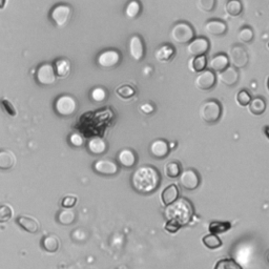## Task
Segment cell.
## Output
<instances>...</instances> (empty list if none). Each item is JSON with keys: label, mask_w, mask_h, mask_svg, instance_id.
<instances>
[{"label": "cell", "mask_w": 269, "mask_h": 269, "mask_svg": "<svg viewBox=\"0 0 269 269\" xmlns=\"http://www.w3.org/2000/svg\"><path fill=\"white\" fill-rule=\"evenodd\" d=\"M171 151L170 143L164 139H157L152 141L149 147L150 155L156 159H164Z\"/></svg>", "instance_id": "obj_15"}, {"label": "cell", "mask_w": 269, "mask_h": 269, "mask_svg": "<svg viewBox=\"0 0 269 269\" xmlns=\"http://www.w3.org/2000/svg\"><path fill=\"white\" fill-rule=\"evenodd\" d=\"M238 39L242 43H249L253 39V30L249 27L241 29L238 33Z\"/></svg>", "instance_id": "obj_37"}, {"label": "cell", "mask_w": 269, "mask_h": 269, "mask_svg": "<svg viewBox=\"0 0 269 269\" xmlns=\"http://www.w3.org/2000/svg\"><path fill=\"white\" fill-rule=\"evenodd\" d=\"M40 244L43 250L53 253V252H56L59 249L60 240L55 235H47L42 238Z\"/></svg>", "instance_id": "obj_25"}, {"label": "cell", "mask_w": 269, "mask_h": 269, "mask_svg": "<svg viewBox=\"0 0 269 269\" xmlns=\"http://www.w3.org/2000/svg\"><path fill=\"white\" fill-rule=\"evenodd\" d=\"M68 141H70V143L75 148H80V147H82L83 143H84L83 137L78 133L72 134L70 137H68Z\"/></svg>", "instance_id": "obj_44"}, {"label": "cell", "mask_w": 269, "mask_h": 269, "mask_svg": "<svg viewBox=\"0 0 269 269\" xmlns=\"http://www.w3.org/2000/svg\"><path fill=\"white\" fill-rule=\"evenodd\" d=\"M217 77L214 73L210 70H204L201 73H198L195 79V87L199 90H211L214 84H216Z\"/></svg>", "instance_id": "obj_11"}, {"label": "cell", "mask_w": 269, "mask_h": 269, "mask_svg": "<svg viewBox=\"0 0 269 269\" xmlns=\"http://www.w3.org/2000/svg\"><path fill=\"white\" fill-rule=\"evenodd\" d=\"M36 81L40 86H53L56 82V73L52 63H42L36 70Z\"/></svg>", "instance_id": "obj_7"}, {"label": "cell", "mask_w": 269, "mask_h": 269, "mask_svg": "<svg viewBox=\"0 0 269 269\" xmlns=\"http://www.w3.org/2000/svg\"><path fill=\"white\" fill-rule=\"evenodd\" d=\"M204 30L207 34L212 36H222L227 32V26L225 22L218 19L207 21L204 25Z\"/></svg>", "instance_id": "obj_20"}, {"label": "cell", "mask_w": 269, "mask_h": 269, "mask_svg": "<svg viewBox=\"0 0 269 269\" xmlns=\"http://www.w3.org/2000/svg\"><path fill=\"white\" fill-rule=\"evenodd\" d=\"M207 65V58L205 55L197 56L189 59L188 61V68L190 72L193 73H201L205 70Z\"/></svg>", "instance_id": "obj_29"}, {"label": "cell", "mask_w": 269, "mask_h": 269, "mask_svg": "<svg viewBox=\"0 0 269 269\" xmlns=\"http://www.w3.org/2000/svg\"><path fill=\"white\" fill-rule=\"evenodd\" d=\"M179 183L184 189L194 190L199 187L200 183H201V178H200L199 173L194 168H187L179 175Z\"/></svg>", "instance_id": "obj_9"}, {"label": "cell", "mask_w": 269, "mask_h": 269, "mask_svg": "<svg viewBox=\"0 0 269 269\" xmlns=\"http://www.w3.org/2000/svg\"><path fill=\"white\" fill-rule=\"evenodd\" d=\"M5 4H6V0H0V10L4 9Z\"/></svg>", "instance_id": "obj_47"}, {"label": "cell", "mask_w": 269, "mask_h": 269, "mask_svg": "<svg viewBox=\"0 0 269 269\" xmlns=\"http://www.w3.org/2000/svg\"><path fill=\"white\" fill-rule=\"evenodd\" d=\"M218 79L227 87H233L239 80V73L234 66H227L225 70L219 72Z\"/></svg>", "instance_id": "obj_18"}, {"label": "cell", "mask_w": 269, "mask_h": 269, "mask_svg": "<svg viewBox=\"0 0 269 269\" xmlns=\"http://www.w3.org/2000/svg\"><path fill=\"white\" fill-rule=\"evenodd\" d=\"M121 60L120 53L116 50H105L97 57V63L102 68H113L119 64Z\"/></svg>", "instance_id": "obj_10"}, {"label": "cell", "mask_w": 269, "mask_h": 269, "mask_svg": "<svg viewBox=\"0 0 269 269\" xmlns=\"http://www.w3.org/2000/svg\"><path fill=\"white\" fill-rule=\"evenodd\" d=\"M0 107H1L2 111L9 115L10 117H15L17 115L16 109H15L13 103L10 101V100H7L5 98L0 99Z\"/></svg>", "instance_id": "obj_40"}, {"label": "cell", "mask_w": 269, "mask_h": 269, "mask_svg": "<svg viewBox=\"0 0 269 269\" xmlns=\"http://www.w3.org/2000/svg\"><path fill=\"white\" fill-rule=\"evenodd\" d=\"M171 37L177 43L186 44L195 38V30L187 22H178L173 27Z\"/></svg>", "instance_id": "obj_4"}, {"label": "cell", "mask_w": 269, "mask_h": 269, "mask_svg": "<svg viewBox=\"0 0 269 269\" xmlns=\"http://www.w3.org/2000/svg\"><path fill=\"white\" fill-rule=\"evenodd\" d=\"M54 107H55V111L59 116L70 117L77 112L78 103H77V100L71 95H61L56 99Z\"/></svg>", "instance_id": "obj_6"}, {"label": "cell", "mask_w": 269, "mask_h": 269, "mask_svg": "<svg viewBox=\"0 0 269 269\" xmlns=\"http://www.w3.org/2000/svg\"><path fill=\"white\" fill-rule=\"evenodd\" d=\"M209 41L206 39L205 37H198L194 38L188 45H187V52L189 55L193 57L202 56L209 52Z\"/></svg>", "instance_id": "obj_13"}, {"label": "cell", "mask_w": 269, "mask_h": 269, "mask_svg": "<svg viewBox=\"0 0 269 269\" xmlns=\"http://www.w3.org/2000/svg\"><path fill=\"white\" fill-rule=\"evenodd\" d=\"M197 6L200 11L210 13L216 7V0H197Z\"/></svg>", "instance_id": "obj_39"}, {"label": "cell", "mask_w": 269, "mask_h": 269, "mask_svg": "<svg viewBox=\"0 0 269 269\" xmlns=\"http://www.w3.org/2000/svg\"><path fill=\"white\" fill-rule=\"evenodd\" d=\"M77 203V197L75 196H66L61 201V206L64 209H72Z\"/></svg>", "instance_id": "obj_45"}, {"label": "cell", "mask_w": 269, "mask_h": 269, "mask_svg": "<svg viewBox=\"0 0 269 269\" xmlns=\"http://www.w3.org/2000/svg\"><path fill=\"white\" fill-rule=\"evenodd\" d=\"M176 56V50L172 44H161L155 51V58L160 63H168Z\"/></svg>", "instance_id": "obj_16"}, {"label": "cell", "mask_w": 269, "mask_h": 269, "mask_svg": "<svg viewBox=\"0 0 269 269\" xmlns=\"http://www.w3.org/2000/svg\"><path fill=\"white\" fill-rule=\"evenodd\" d=\"M177 203H173L167 206L164 211L168 222H172L179 228L188 224L194 214V207L187 199H180Z\"/></svg>", "instance_id": "obj_2"}, {"label": "cell", "mask_w": 269, "mask_h": 269, "mask_svg": "<svg viewBox=\"0 0 269 269\" xmlns=\"http://www.w3.org/2000/svg\"><path fill=\"white\" fill-rule=\"evenodd\" d=\"M202 241H203V244L206 246V247L209 248V249L219 248L220 246L222 245V241H221L220 238L217 235H213V234L204 236Z\"/></svg>", "instance_id": "obj_34"}, {"label": "cell", "mask_w": 269, "mask_h": 269, "mask_svg": "<svg viewBox=\"0 0 269 269\" xmlns=\"http://www.w3.org/2000/svg\"><path fill=\"white\" fill-rule=\"evenodd\" d=\"M228 60L235 68H243L248 63V54L242 45H234L228 52Z\"/></svg>", "instance_id": "obj_8"}, {"label": "cell", "mask_w": 269, "mask_h": 269, "mask_svg": "<svg viewBox=\"0 0 269 269\" xmlns=\"http://www.w3.org/2000/svg\"><path fill=\"white\" fill-rule=\"evenodd\" d=\"M179 198V188L176 184H171L168 185L163 191L162 195H161V199H162V202L165 206H168L176 202Z\"/></svg>", "instance_id": "obj_24"}, {"label": "cell", "mask_w": 269, "mask_h": 269, "mask_svg": "<svg viewBox=\"0 0 269 269\" xmlns=\"http://www.w3.org/2000/svg\"><path fill=\"white\" fill-rule=\"evenodd\" d=\"M88 234L84 229L82 228H78V229H75L74 232L72 233V239L74 242H77V243H82L86 241L88 239Z\"/></svg>", "instance_id": "obj_43"}, {"label": "cell", "mask_w": 269, "mask_h": 269, "mask_svg": "<svg viewBox=\"0 0 269 269\" xmlns=\"http://www.w3.org/2000/svg\"><path fill=\"white\" fill-rule=\"evenodd\" d=\"M225 12L232 17H238L243 12V4L240 0H228L225 4Z\"/></svg>", "instance_id": "obj_32"}, {"label": "cell", "mask_w": 269, "mask_h": 269, "mask_svg": "<svg viewBox=\"0 0 269 269\" xmlns=\"http://www.w3.org/2000/svg\"><path fill=\"white\" fill-rule=\"evenodd\" d=\"M137 159L136 151L130 149H123L117 155L119 164L124 168H133L137 164Z\"/></svg>", "instance_id": "obj_17"}, {"label": "cell", "mask_w": 269, "mask_h": 269, "mask_svg": "<svg viewBox=\"0 0 269 269\" xmlns=\"http://www.w3.org/2000/svg\"><path fill=\"white\" fill-rule=\"evenodd\" d=\"M214 269H243L233 259H222L218 261Z\"/></svg>", "instance_id": "obj_36"}, {"label": "cell", "mask_w": 269, "mask_h": 269, "mask_svg": "<svg viewBox=\"0 0 269 269\" xmlns=\"http://www.w3.org/2000/svg\"><path fill=\"white\" fill-rule=\"evenodd\" d=\"M248 106V111L250 114L255 115V116H260L265 113L266 111V102L263 98L257 97L250 100Z\"/></svg>", "instance_id": "obj_27"}, {"label": "cell", "mask_w": 269, "mask_h": 269, "mask_svg": "<svg viewBox=\"0 0 269 269\" xmlns=\"http://www.w3.org/2000/svg\"><path fill=\"white\" fill-rule=\"evenodd\" d=\"M54 70H55L56 77L60 79H65L71 74L72 70V64L71 61L66 58H60L55 61V66H54Z\"/></svg>", "instance_id": "obj_21"}, {"label": "cell", "mask_w": 269, "mask_h": 269, "mask_svg": "<svg viewBox=\"0 0 269 269\" xmlns=\"http://www.w3.org/2000/svg\"><path fill=\"white\" fill-rule=\"evenodd\" d=\"M229 60L225 54H219V55L213 56L209 61V68L212 72H221L228 66Z\"/></svg>", "instance_id": "obj_26"}, {"label": "cell", "mask_w": 269, "mask_h": 269, "mask_svg": "<svg viewBox=\"0 0 269 269\" xmlns=\"http://www.w3.org/2000/svg\"><path fill=\"white\" fill-rule=\"evenodd\" d=\"M232 227L229 222H211L209 224V232L213 235H219L225 233Z\"/></svg>", "instance_id": "obj_35"}, {"label": "cell", "mask_w": 269, "mask_h": 269, "mask_svg": "<svg viewBox=\"0 0 269 269\" xmlns=\"http://www.w3.org/2000/svg\"><path fill=\"white\" fill-rule=\"evenodd\" d=\"M16 164V157L14 152L1 149H0V171H9Z\"/></svg>", "instance_id": "obj_22"}, {"label": "cell", "mask_w": 269, "mask_h": 269, "mask_svg": "<svg viewBox=\"0 0 269 269\" xmlns=\"http://www.w3.org/2000/svg\"><path fill=\"white\" fill-rule=\"evenodd\" d=\"M265 134H266V137L268 138V126L265 127Z\"/></svg>", "instance_id": "obj_49"}, {"label": "cell", "mask_w": 269, "mask_h": 269, "mask_svg": "<svg viewBox=\"0 0 269 269\" xmlns=\"http://www.w3.org/2000/svg\"><path fill=\"white\" fill-rule=\"evenodd\" d=\"M161 183V175L155 166L143 165L133 173L132 186L139 194L149 195L158 189Z\"/></svg>", "instance_id": "obj_1"}, {"label": "cell", "mask_w": 269, "mask_h": 269, "mask_svg": "<svg viewBox=\"0 0 269 269\" xmlns=\"http://www.w3.org/2000/svg\"><path fill=\"white\" fill-rule=\"evenodd\" d=\"M94 171L101 176H115L119 173V165L111 159L98 160L93 165Z\"/></svg>", "instance_id": "obj_12"}, {"label": "cell", "mask_w": 269, "mask_h": 269, "mask_svg": "<svg viewBox=\"0 0 269 269\" xmlns=\"http://www.w3.org/2000/svg\"><path fill=\"white\" fill-rule=\"evenodd\" d=\"M72 7L65 3H59L50 12V19L57 28H64L72 18Z\"/></svg>", "instance_id": "obj_5"}, {"label": "cell", "mask_w": 269, "mask_h": 269, "mask_svg": "<svg viewBox=\"0 0 269 269\" xmlns=\"http://www.w3.org/2000/svg\"><path fill=\"white\" fill-rule=\"evenodd\" d=\"M141 10L142 6L139 0H129L125 6L124 14L128 19H135L139 16Z\"/></svg>", "instance_id": "obj_30"}, {"label": "cell", "mask_w": 269, "mask_h": 269, "mask_svg": "<svg viewBox=\"0 0 269 269\" xmlns=\"http://www.w3.org/2000/svg\"><path fill=\"white\" fill-rule=\"evenodd\" d=\"M16 223L26 232L30 234H37L40 229V224L35 218L30 216H18Z\"/></svg>", "instance_id": "obj_19"}, {"label": "cell", "mask_w": 269, "mask_h": 269, "mask_svg": "<svg viewBox=\"0 0 269 269\" xmlns=\"http://www.w3.org/2000/svg\"><path fill=\"white\" fill-rule=\"evenodd\" d=\"M251 100V96L246 90H241L236 95V102L242 107L247 106Z\"/></svg>", "instance_id": "obj_38"}, {"label": "cell", "mask_w": 269, "mask_h": 269, "mask_svg": "<svg viewBox=\"0 0 269 269\" xmlns=\"http://www.w3.org/2000/svg\"><path fill=\"white\" fill-rule=\"evenodd\" d=\"M151 71H152V70L150 68V66H145V70L143 71V73H144L145 75H149V72H151Z\"/></svg>", "instance_id": "obj_48"}, {"label": "cell", "mask_w": 269, "mask_h": 269, "mask_svg": "<svg viewBox=\"0 0 269 269\" xmlns=\"http://www.w3.org/2000/svg\"><path fill=\"white\" fill-rule=\"evenodd\" d=\"M128 53L135 61H140L144 57V43L139 35H133L129 38Z\"/></svg>", "instance_id": "obj_14"}, {"label": "cell", "mask_w": 269, "mask_h": 269, "mask_svg": "<svg viewBox=\"0 0 269 269\" xmlns=\"http://www.w3.org/2000/svg\"><path fill=\"white\" fill-rule=\"evenodd\" d=\"M115 93L123 100H130L136 96L137 90L135 88L129 86V84H123V86H120L115 90Z\"/></svg>", "instance_id": "obj_31"}, {"label": "cell", "mask_w": 269, "mask_h": 269, "mask_svg": "<svg viewBox=\"0 0 269 269\" xmlns=\"http://www.w3.org/2000/svg\"><path fill=\"white\" fill-rule=\"evenodd\" d=\"M13 217V209L9 205H0V223L9 222Z\"/></svg>", "instance_id": "obj_41"}, {"label": "cell", "mask_w": 269, "mask_h": 269, "mask_svg": "<svg viewBox=\"0 0 269 269\" xmlns=\"http://www.w3.org/2000/svg\"><path fill=\"white\" fill-rule=\"evenodd\" d=\"M90 98L96 102H102L106 99V90L103 88H95L91 90Z\"/></svg>", "instance_id": "obj_42"}, {"label": "cell", "mask_w": 269, "mask_h": 269, "mask_svg": "<svg viewBox=\"0 0 269 269\" xmlns=\"http://www.w3.org/2000/svg\"><path fill=\"white\" fill-rule=\"evenodd\" d=\"M88 149L93 155H102L107 149V144L102 138L93 137L88 142Z\"/></svg>", "instance_id": "obj_23"}, {"label": "cell", "mask_w": 269, "mask_h": 269, "mask_svg": "<svg viewBox=\"0 0 269 269\" xmlns=\"http://www.w3.org/2000/svg\"><path fill=\"white\" fill-rule=\"evenodd\" d=\"M182 172V167L178 161H170L164 166V173L168 178H177Z\"/></svg>", "instance_id": "obj_33"}, {"label": "cell", "mask_w": 269, "mask_h": 269, "mask_svg": "<svg viewBox=\"0 0 269 269\" xmlns=\"http://www.w3.org/2000/svg\"><path fill=\"white\" fill-rule=\"evenodd\" d=\"M221 114L222 107L217 100H206L200 106V117L206 123H209V124H213V123L218 122L220 120Z\"/></svg>", "instance_id": "obj_3"}, {"label": "cell", "mask_w": 269, "mask_h": 269, "mask_svg": "<svg viewBox=\"0 0 269 269\" xmlns=\"http://www.w3.org/2000/svg\"><path fill=\"white\" fill-rule=\"evenodd\" d=\"M140 111L144 114L149 115V114L153 113V111H155V107H153V105L151 103L147 102V103H143L140 105Z\"/></svg>", "instance_id": "obj_46"}, {"label": "cell", "mask_w": 269, "mask_h": 269, "mask_svg": "<svg viewBox=\"0 0 269 269\" xmlns=\"http://www.w3.org/2000/svg\"><path fill=\"white\" fill-rule=\"evenodd\" d=\"M77 218V213L75 210L71 209H65L60 210L57 213V221L58 223H60L61 225H72L73 223L76 221Z\"/></svg>", "instance_id": "obj_28"}]
</instances>
